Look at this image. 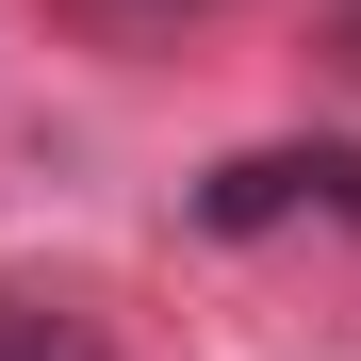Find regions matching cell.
Wrapping results in <instances>:
<instances>
[{
    "mask_svg": "<svg viewBox=\"0 0 361 361\" xmlns=\"http://www.w3.org/2000/svg\"><path fill=\"white\" fill-rule=\"evenodd\" d=\"M279 214H345L361 230V148H247L197 180V230H279Z\"/></svg>",
    "mask_w": 361,
    "mask_h": 361,
    "instance_id": "1",
    "label": "cell"
},
{
    "mask_svg": "<svg viewBox=\"0 0 361 361\" xmlns=\"http://www.w3.org/2000/svg\"><path fill=\"white\" fill-rule=\"evenodd\" d=\"M0 361H99V329L66 295H0Z\"/></svg>",
    "mask_w": 361,
    "mask_h": 361,
    "instance_id": "2",
    "label": "cell"
},
{
    "mask_svg": "<svg viewBox=\"0 0 361 361\" xmlns=\"http://www.w3.org/2000/svg\"><path fill=\"white\" fill-rule=\"evenodd\" d=\"M345 66H361V0H345Z\"/></svg>",
    "mask_w": 361,
    "mask_h": 361,
    "instance_id": "3",
    "label": "cell"
}]
</instances>
